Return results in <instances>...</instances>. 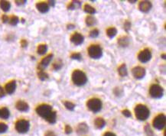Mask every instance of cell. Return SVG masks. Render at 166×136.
Masks as SVG:
<instances>
[{
	"label": "cell",
	"mask_w": 166,
	"mask_h": 136,
	"mask_svg": "<svg viewBox=\"0 0 166 136\" xmlns=\"http://www.w3.org/2000/svg\"><path fill=\"white\" fill-rule=\"evenodd\" d=\"M36 112L38 115L45 118L49 123L54 124L56 122L57 114H56V112L53 110L52 107L50 105H40L36 108Z\"/></svg>",
	"instance_id": "6da1fadb"
},
{
	"label": "cell",
	"mask_w": 166,
	"mask_h": 136,
	"mask_svg": "<svg viewBox=\"0 0 166 136\" xmlns=\"http://www.w3.org/2000/svg\"><path fill=\"white\" fill-rule=\"evenodd\" d=\"M135 115L136 117L141 121H145L148 118L150 115L149 109L148 107L144 105H137L135 108Z\"/></svg>",
	"instance_id": "7a4b0ae2"
},
{
	"label": "cell",
	"mask_w": 166,
	"mask_h": 136,
	"mask_svg": "<svg viewBox=\"0 0 166 136\" xmlns=\"http://www.w3.org/2000/svg\"><path fill=\"white\" fill-rule=\"evenodd\" d=\"M72 80L74 83L77 86H83L87 83V77L86 74L79 70H74L72 74Z\"/></svg>",
	"instance_id": "3957f363"
},
{
	"label": "cell",
	"mask_w": 166,
	"mask_h": 136,
	"mask_svg": "<svg viewBox=\"0 0 166 136\" xmlns=\"http://www.w3.org/2000/svg\"><path fill=\"white\" fill-rule=\"evenodd\" d=\"M102 102L101 100L97 98L90 99L87 101V106L90 111L93 112H98L102 109Z\"/></svg>",
	"instance_id": "277c9868"
},
{
	"label": "cell",
	"mask_w": 166,
	"mask_h": 136,
	"mask_svg": "<svg viewBox=\"0 0 166 136\" xmlns=\"http://www.w3.org/2000/svg\"><path fill=\"white\" fill-rule=\"evenodd\" d=\"M88 54L89 56L93 59H98L100 58L103 55V50L100 46L97 44H93L88 48Z\"/></svg>",
	"instance_id": "5b68a950"
},
{
	"label": "cell",
	"mask_w": 166,
	"mask_h": 136,
	"mask_svg": "<svg viewBox=\"0 0 166 136\" xmlns=\"http://www.w3.org/2000/svg\"><path fill=\"white\" fill-rule=\"evenodd\" d=\"M30 123L25 119H20L15 123V129L19 133H26L29 130Z\"/></svg>",
	"instance_id": "8992f818"
},
{
	"label": "cell",
	"mask_w": 166,
	"mask_h": 136,
	"mask_svg": "<svg viewBox=\"0 0 166 136\" xmlns=\"http://www.w3.org/2000/svg\"><path fill=\"white\" fill-rule=\"evenodd\" d=\"M150 96L155 99H159L163 96V88L158 84H153L149 90Z\"/></svg>",
	"instance_id": "52a82bcc"
},
{
	"label": "cell",
	"mask_w": 166,
	"mask_h": 136,
	"mask_svg": "<svg viewBox=\"0 0 166 136\" xmlns=\"http://www.w3.org/2000/svg\"><path fill=\"white\" fill-rule=\"evenodd\" d=\"M166 118L164 114H160L157 116L153 120V126L156 129L162 130V128L165 126Z\"/></svg>",
	"instance_id": "ba28073f"
},
{
	"label": "cell",
	"mask_w": 166,
	"mask_h": 136,
	"mask_svg": "<svg viewBox=\"0 0 166 136\" xmlns=\"http://www.w3.org/2000/svg\"><path fill=\"white\" fill-rule=\"evenodd\" d=\"M151 58H152V53H151V50L148 48L144 49L138 54V59L142 63L148 62L151 60Z\"/></svg>",
	"instance_id": "9c48e42d"
},
{
	"label": "cell",
	"mask_w": 166,
	"mask_h": 136,
	"mask_svg": "<svg viewBox=\"0 0 166 136\" xmlns=\"http://www.w3.org/2000/svg\"><path fill=\"white\" fill-rule=\"evenodd\" d=\"M132 73L134 77L136 79H142L146 76V70H145V68L139 66L134 67L132 70Z\"/></svg>",
	"instance_id": "30bf717a"
},
{
	"label": "cell",
	"mask_w": 166,
	"mask_h": 136,
	"mask_svg": "<svg viewBox=\"0 0 166 136\" xmlns=\"http://www.w3.org/2000/svg\"><path fill=\"white\" fill-rule=\"evenodd\" d=\"M84 40V38L81 34L78 33V32H76L71 37V42L74 44L75 45H80L83 42Z\"/></svg>",
	"instance_id": "8fae6325"
},
{
	"label": "cell",
	"mask_w": 166,
	"mask_h": 136,
	"mask_svg": "<svg viewBox=\"0 0 166 136\" xmlns=\"http://www.w3.org/2000/svg\"><path fill=\"white\" fill-rule=\"evenodd\" d=\"M152 2L149 1H142V2H140L139 5V8L142 12H148L152 8Z\"/></svg>",
	"instance_id": "7c38bea8"
},
{
	"label": "cell",
	"mask_w": 166,
	"mask_h": 136,
	"mask_svg": "<svg viewBox=\"0 0 166 136\" xmlns=\"http://www.w3.org/2000/svg\"><path fill=\"white\" fill-rule=\"evenodd\" d=\"M53 58V54H50L48 55H47L45 57H44L41 60L40 63V65H39V69L40 70H43V68L44 67H46L47 66H48V64H50V62L51 61Z\"/></svg>",
	"instance_id": "4fadbf2b"
},
{
	"label": "cell",
	"mask_w": 166,
	"mask_h": 136,
	"mask_svg": "<svg viewBox=\"0 0 166 136\" xmlns=\"http://www.w3.org/2000/svg\"><path fill=\"white\" fill-rule=\"evenodd\" d=\"M17 109L20 112H27L29 109V106L26 102L22 101V100H19L16 102L15 105Z\"/></svg>",
	"instance_id": "5bb4252c"
},
{
	"label": "cell",
	"mask_w": 166,
	"mask_h": 136,
	"mask_svg": "<svg viewBox=\"0 0 166 136\" xmlns=\"http://www.w3.org/2000/svg\"><path fill=\"white\" fill-rule=\"evenodd\" d=\"M16 89V82L15 80H12L10 82H8L5 86V90L6 93L8 94H12L15 92V90Z\"/></svg>",
	"instance_id": "9a60e30c"
},
{
	"label": "cell",
	"mask_w": 166,
	"mask_h": 136,
	"mask_svg": "<svg viewBox=\"0 0 166 136\" xmlns=\"http://www.w3.org/2000/svg\"><path fill=\"white\" fill-rule=\"evenodd\" d=\"M36 8L41 13H46L49 11V6L46 2H39V3H37Z\"/></svg>",
	"instance_id": "2e32d148"
},
{
	"label": "cell",
	"mask_w": 166,
	"mask_h": 136,
	"mask_svg": "<svg viewBox=\"0 0 166 136\" xmlns=\"http://www.w3.org/2000/svg\"><path fill=\"white\" fill-rule=\"evenodd\" d=\"M89 130V128H88V126L86 123L83 122V123H80L77 126V132L78 134L80 135H83V134H85L88 132Z\"/></svg>",
	"instance_id": "e0dca14e"
},
{
	"label": "cell",
	"mask_w": 166,
	"mask_h": 136,
	"mask_svg": "<svg viewBox=\"0 0 166 136\" xmlns=\"http://www.w3.org/2000/svg\"><path fill=\"white\" fill-rule=\"evenodd\" d=\"M0 8H2L4 12H8L11 8L10 2H8V1H6V0L0 1Z\"/></svg>",
	"instance_id": "ac0fdd59"
},
{
	"label": "cell",
	"mask_w": 166,
	"mask_h": 136,
	"mask_svg": "<svg viewBox=\"0 0 166 136\" xmlns=\"http://www.w3.org/2000/svg\"><path fill=\"white\" fill-rule=\"evenodd\" d=\"M118 43H119L120 46L126 47L128 44H130V38H128L127 36H123L119 38Z\"/></svg>",
	"instance_id": "d6986e66"
},
{
	"label": "cell",
	"mask_w": 166,
	"mask_h": 136,
	"mask_svg": "<svg viewBox=\"0 0 166 136\" xmlns=\"http://www.w3.org/2000/svg\"><path fill=\"white\" fill-rule=\"evenodd\" d=\"M9 116H10V112H9V110L7 108L4 107V108L0 109V117L2 118L7 119L9 117Z\"/></svg>",
	"instance_id": "ffe728a7"
},
{
	"label": "cell",
	"mask_w": 166,
	"mask_h": 136,
	"mask_svg": "<svg viewBox=\"0 0 166 136\" xmlns=\"http://www.w3.org/2000/svg\"><path fill=\"white\" fill-rule=\"evenodd\" d=\"M118 72H119V74H120V75L121 76H127L128 71H127V68H126V64H122L121 66L119 67V69H118Z\"/></svg>",
	"instance_id": "44dd1931"
},
{
	"label": "cell",
	"mask_w": 166,
	"mask_h": 136,
	"mask_svg": "<svg viewBox=\"0 0 166 136\" xmlns=\"http://www.w3.org/2000/svg\"><path fill=\"white\" fill-rule=\"evenodd\" d=\"M48 50V46L46 44H39L38 48H37V52L40 55H43L47 52Z\"/></svg>",
	"instance_id": "7402d4cb"
},
{
	"label": "cell",
	"mask_w": 166,
	"mask_h": 136,
	"mask_svg": "<svg viewBox=\"0 0 166 136\" xmlns=\"http://www.w3.org/2000/svg\"><path fill=\"white\" fill-rule=\"evenodd\" d=\"M106 125L105 120L103 118H97L95 120V125L97 128H103Z\"/></svg>",
	"instance_id": "603a6c76"
},
{
	"label": "cell",
	"mask_w": 166,
	"mask_h": 136,
	"mask_svg": "<svg viewBox=\"0 0 166 136\" xmlns=\"http://www.w3.org/2000/svg\"><path fill=\"white\" fill-rule=\"evenodd\" d=\"M116 34H117V30H116V28H113V27L108 28L106 30V34L109 38H114Z\"/></svg>",
	"instance_id": "cb8c5ba5"
},
{
	"label": "cell",
	"mask_w": 166,
	"mask_h": 136,
	"mask_svg": "<svg viewBox=\"0 0 166 136\" xmlns=\"http://www.w3.org/2000/svg\"><path fill=\"white\" fill-rule=\"evenodd\" d=\"M81 2L80 1H72V2L68 5L67 6V8L68 9H75V8H80L81 7Z\"/></svg>",
	"instance_id": "d4e9b609"
},
{
	"label": "cell",
	"mask_w": 166,
	"mask_h": 136,
	"mask_svg": "<svg viewBox=\"0 0 166 136\" xmlns=\"http://www.w3.org/2000/svg\"><path fill=\"white\" fill-rule=\"evenodd\" d=\"M84 8V11H85L87 13H88V14L93 15L96 13V9L93 8V6H90V5L86 4L85 6H84V8Z\"/></svg>",
	"instance_id": "484cf974"
},
{
	"label": "cell",
	"mask_w": 166,
	"mask_h": 136,
	"mask_svg": "<svg viewBox=\"0 0 166 136\" xmlns=\"http://www.w3.org/2000/svg\"><path fill=\"white\" fill-rule=\"evenodd\" d=\"M86 24L88 25V26H92L93 25L96 23V18L94 17L91 15H88L86 18Z\"/></svg>",
	"instance_id": "4316f807"
},
{
	"label": "cell",
	"mask_w": 166,
	"mask_h": 136,
	"mask_svg": "<svg viewBox=\"0 0 166 136\" xmlns=\"http://www.w3.org/2000/svg\"><path fill=\"white\" fill-rule=\"evenodd\" d=\"M38 75H39V78L41 80H46L47 79H48V74L45 73L44 70H39Z\"/></svg>",
	"instance_id": "83f0119b"
},
{
	"label": "cell",
	"mask_w": 166,
	"mask_h": 136,
	"mask_svg": "<svg viewBox=\"0 0 166 136\" xmlns=\"http://www.w3.org/2000/svg\"><path fill=\"white\" fill-rule=\"evenodd\" d=\"M18 22H19V19H18V17H17V16H15V15H13L12 17H11V18L9 19V23H10V25H13V26H15V25H17V24L18 23Z\"/></svg>",
	"instance_id": "f1b7e54d"
},
{
	"label": "cell",
	"mask_w": 166,
	"mask_h": 136,
	"mask_svg": "<svg viewBox=\"0 0 166 136\" xmlns=\"http://www.w3.org/2000/svg\"><path fill=\"white\" fill-rule=\"evenodd\" d=\"M62 66H63V63H62V61H61V60H57V61L54 63V64H53V68H54L55 70H58L62 67Z\"/></svg>",
	"instance_id": "f546056e"
},
{
	"label": "cell",
	"mask_w": 166,
	"mask_h": 136,
	"mask_svg": "<svg viewBox=\"0 0 166 136\" xmlns=\"http://www.w3.org/2000/svg\"><path fill=\"white\" fill-rule=\"evenodd\" d=\"M64 106H65V107H66V108L67 109L71 110V111L74 110V108H75V105L74 104L73 102H69V101H65V102H64Z\"/></svg>",
	"instance_id": "4dcf8cb0"
},
{
	"label": "cell",
	"mask_w": 166,
	"mask_h": 136,
	"mask_svg": "<svg viewBox=\"0 0 166 136\" xmlns=\"http://www.w3.org/2000/svg\"><path fill=\"white\" fill-rule=\"evenodd\" d=\"M8 129V125L5 123L0 122V133H4Z\"/></svg>",
	"instance_id": "1f68e13d"
},
{
	"label": "cell",
	"mask_w": 166,
	"mask_h": 136,
	"mask_svg": "<svg viewBox=\"0 0 166 136\" xmlns=\"http://www.w3.org/2000/svg\"><path fill=\"white\" fill-rule=\"evenodd\" d=\"M145 131H146V133L148 136H153V132H152V129H151V128H150V126L148 125H146Z\"/></svg>",
	"instance_id": "d6a6232c"
},
{
	"label": "cell",
	"mask_w": 166,
	"mask_h": 136,
	"mask_svg": "<svg viewBox=\"0 0 166 136\" xmlns=\"http://www.w3.org/2000/svg\"><path fill=\"white\" fill-rule=\"evenodd\" d=\"M99 35V31L97 29H93L90 32V36L91 38H97Z\"/></svg>",
	"instance_id": "836d02e7"
},
{
	"label": "cell",
	"mask_w": 166,
	"mask_h": 136,
	"mask_svg": "<svg viewBox=\"0 0 166 136\" xmlns=\"http://www.w3.org/2000/svg\"><path fill=\"white\" fill-rule=\"evenodd\" d=\"M71 57L72 58V59H74V60H81L82 57H81V54H79V53H74V54H71Z\"/></svg>",
	"instance_id": "e575fe53"
},
{
	"label": "cell",
	"mask_w": 166,
	"mask_h": 136,
	"mask_svg": "<svg viewBox=\"0 0 166 136\" xmlns=\"http://www.w3.org/2000/svg\"><path fill=\"white\" fill-rule=\"evenodd\" d=\"M130 28H131V23L129 21H126L124 23V29L128 32L130 29Z\"/></svg>",
	"instance_id": "d590c367"
},
{
	"label": "cell",
	"mask_w": 166,
	"mask_h": 136,
	"mask_svg": "<svg viewBox=\"0 0 166 136\" xmlns=\"http://www.w3.org/2000/svg\"><path fill=\"white\" fill-rule=\"evenodd\" d=\"M122 112H123V114L124 116H126V117H128V118L132 116V115H131V112H130V110H128V109L123 110V111Z\"/></svg>",
	"instance_id": "8d00e7d4"
},
{
	"label": "cell",
	"mask_w": 166,
	"mask_h": 136,
	"mask_svg": "<svg viewBox=\"0 0 166 136\" xmlns=\"http://www.w3.org/2000/svg\"><path fill=\"white\" fill-rule=\"evenodd\" d=\"M65 132L67 133V134H70L72 132V128L70 125H66L65 126Z\"/></svg>",
	"instance_id": "74e56055"
},
{
	"label": "cell",
	"mask_w": 166,
	"mask_h": 136,
	"mask_svg": "<svg viewBox=\"0 0 166 136\" xmlns=\"http://www.w3.org/2000/svg\"><path fill=\"white\" fill-rule=\"evenodd\" d=\"M2 20L4 23H6V22H8L9 21V18H8V17L6 15H3L2 17Z\"/></svg>",
	"instance_id": "f35d334b"
},
{
	"label": "cell",
	"mask_w": 166,
	"mask_h": 136,
	"mask_svg": "<svg viewBox=\"0 0 166 136\" xmlns=\"http://www.w3.org/2000/svg\"><path fill=\"white\" fill-rule=\"evenodd\" d=\"M21 45H22V48H25V47H27V45H28V42H27L26 40L23 39V40L21 41Z\"/></svg>",
	"instance_id": "ab89813d"
},
{
	"label": "cell",
	"mask_w": 166,
	"mask_h": 136,
	"mask_svg": "<svg viewBox=\"0 0 166 136\" xmlns=\"http://www.w3.org/2000/svg\"><path fill=\"white\" fill-rule=\"evenodd\" d=\"M15 3H16L17 5H18V6H22V5H24L26 3V1L25 0H22V1H18V0H16L15 1Z\"/></svg>",
	"instance_id": "60d3db41"
},
{
	"label": "cell",
	"mask_w": 166,
	"mask_h": 136,
	"mask_svg": "<svg viewBox=\"0 0 166 136\" xmlns=\"http://www.w3.org/2000/svg\"><path fill=\"white\" fill-rule=\"evenodd\" d=\"M45 136H56V135L55 134V132H51V131H48L45 133Z\"/></svg>",
	"instance_id": "b9f144b4"
},
{
	"label": "cell",
	"mask_w": 166,
	"mask_h": 136,
	"mask_svg": "<svg viewBox=\"0 0 166 136\" xmlns=\"http://www.w3.org/2000/svg\"><path fill=\"white\" fill-rule=\"evenodd\" d=\"M5 96V91L3 90L2 86H0V98H2L3 96Z\"/></svg>",
	"instance_id": "7bdbcfd3"
},
{
	"label": "cell",
	"mask_w": 166,
	"mask_h": 136,
	"mask_svg": "<svg viewBox=\"0 0 166 136\" xmlns=\"http://www.w3.org/2000/svg\"><path fill=\"white\" fill-rule=\"evenodd\" d=\"M103 136H116V135L114 133H113V132H106L105 134H104V135Z\"/></svg>",
	"instance_id": "ee69618b"
},
{
	"label": "cell",
	"mask_w": 166,
	"mask_h": 136,
	"mask_svg": "<svg viewBox=\"0 0 166 136\" xmlns=\"http://www.w3.org/2000/svg\"><path fill=\"white\" fill-rule=\"evenodd\" d=\"M55 1H49L48 2V6L50 5V6H55Z\"/></svg>",
	"instance_id": "f6af8a7d"
},
{
	"label": "cell",
	"mask_w": 166,
	"mask_h": 136,
	"mask_svg": "<svg viewBox=\"0 0 166 136\" xmlns=\"http://www.w3.org/2000/svg\"><path fill=\"white\" fill-rule=\"evenodd\" d=\"M74 28V25H67V28L68 29H71V28Z\"/></svg>",
	"instance_id": "bcb514c9"
},
{
	"label": "cell",
	"mask_w": 166,
	"mask_h": 136,
	"mask_svg": "<svg viewBox=\"0 0 166 136\" xmlns=\"http://www.w3.org/2000/svg\"><path fill=\"white\" fill-rule=\"evenodd\" d=\"M162 57L163 58V59H165V54H162Z\"/></svg>",
	"instance_id": "7dc6e473"
},
{
	"label": "cell",
	"mask_w": 166,
	"mask_h": 136,
	"mask_svg": "<svg viewBox=\"0 0 166 136\" xmlns=\"http://www.w3.org/2000/svg\"><path fill=\"white\" fill-rule=\"evenodd\" d=\"M136 1H130V2H132V3H134Z\"/></svg>",
	"instance_id": "c3c4849f"
}]
</instances>
